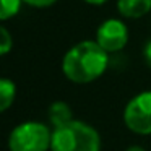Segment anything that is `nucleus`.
Segmentation results:
<instances>
[{"instance_id":"obj_1","label":"nucleus","mask_w":151,"mask_h":151,"mask_svg":"<svg viewBox=\"0 0 151 151\" xmlns=\"http://www.w3.org/2000/svg\"><path fill=\"white\" fill-rule=\"evenodd\" d=\"M109 67V54L96 41L85 39L76 42L62 59L65 78L76 85H86L104 75Z\"/></svg>"},{"instance_id":"obj_2","label":"nucleus","mask_w":151,"mask_h":151,"mask_svg":"<svg viewBox=\"0 0 151 151\" xmlns=\"http://www.w3.org/2000/svg\"><path fill=\"white\" fill-rule=\"evenodd\" d=\"M50 151H101V137L89 124L72 120L54 128Z\"/></svg>"},{"instance_id":"obj_3","label":"nucleus","mask_w":151,"mask_h":151,"mask_svg":"<svg viewBox=\"0 0 151 151\" xmlns=\"http://www.w3.org/2000/svg\"><path fill=\"white\" fill-rule=\"evenodd\" d=\"M52 145V132L46 124L23 122L10 132L8 150L10 151H49Z\"/></svg>"},{"instance_id":"obj_4","label":"nucleus","mask_w":151,"mask_h":151,"mask_svg":"<svg viewBox=\"0 0 151 151\" xmlns=\"http://www.w3.org/2000/svg\"><path fill=\"white\" fill-rule=\"evenodd\" d=\"M124 124L133 133H151V91L138 93L124 109Z\"/></svg>"},{"instance_id":"obj_5","label":"nucleus","mask_w":151,"mask_h":151,"mask_svg":"<svg viewBox=\"0 0 151 151\" xmlns=\"http://www.w3.org/2000/svg\"><path fill=\"white\" fill-rule=\"evenodd\" d=\"M128 28L119 18H107L96 29V42L107 54L120 52L128 42Z\"/></svg>"},{"instance_id":"obj_6","label":"nucleus","mask_w":151,"mask_h":151,"mask_svg":"<svg viewBox=\"0 0 151 151\" xmlns=\"http://www.w3.org/2000/svg\"><path fill=\"white\" fill-rule=\"evenodd\" d=\"M117 12L128 20H138L151 12V0H117Z\"/></svg>"},{"instance_id":"obj_7","label":"nucleus","mask_w":151,"mask_h":151,"mask_svg":"<svg viewBox=\"0 0 151 151\" xmlns=\"http://www.w3.org/2000/svg\"><path fill=\"white\" fill-rule=\"evenodd\" d=\"M73 120L72 109L67 102L63 101H55L49 106V122L52 124L54 128L62 127V125L68 124Z\"/></svg>"},{"instance_id":"obj_8","label":"nucleus","mask_w":151,"mask_h":151,"mask_svg":"<svg viewBox=\"0 0 151 151\" xmlns=\"http://www.w3.org/2000/svg\"><path fill=\"white\" fill-rule=\"evenodd\" d=\"M17 96V85L10 78L0 80V111L5 112L15 101Z\"/></svg>"},{"instance_id":"obj_9","label":"nucleus","mask_w":151,"mask_h":151,"mask_svg":"<svg viewBox=\"0 0 151 151\" xmlns=\"http://www.w3.org/2000/svg\"><path fill=\"white\" fill-rule=\"evenodd\" d=\"M23 4V0H0V20L7 21L17 17Z\"/></svg>"},{"instance_id":"obj_10","label":"nucleus","mask_w":151,"mask_h":151,"mask_svg":"<svg viewBox=\"0 0 151 151\" xmlns=\"http://www.w3.org/2000/svg\"><path fill=\"white\" fill-rule=\"evenodd\" d=\"M13 47V37L8 33V29L5 26L0 28V54L2 55H7L8 52Z\"/></svg>"},{"instance_id":"obj_11","label":"nucleus","mask_w":151,"mask_h":151,"mask_svg":"<svg viewBox=\"0 0 151 151\" xmlns=\"http://www.w3.org/2000/svg\"><path fill=\"white\" fill-rule=\"evenodd\" d=\"M23 2L33 8H49L55 4L57 0H23Z\"/></svg>"},{"instance_id":"obj_12","label":"nucleus","mask_w":151,"mask_h":151,"mask_svg":"<svg viewBox=\"0 0 151 151\" xmlns=\"http://www.w3.org/2000/svg\"><path fill=\"white\" fill-rule=\"evenodd\" d=\"M143 59L146 62V65L151 68V39H148L143 47Z\"/></svg>"},{"instance_id":"obj_13","label":"nucleus","mask_w":151,"mask_h":151,"mask_svg":"<svg viewBox=\"0 0 151 151\" xmlns=\"http://www.w3.org/2000/svg\"><path fill=\"white\" fill-rule=\"evenodd\" d=\"M83 2L88 4V5H93V7H99V5H104L109 0H83Z\"/></svg>"},{"instance_id":"obj_14","label":"nucleus","mask_w":151,"mask_h":151,"mask_svg":"<svg viewBox=\"0 0 151 151\" xmlns=\"http://www.w3.org/2000/svg\"><path fill=\"white\" fill-rule=\"evenodd\" d=\"M125 151H145L143 146H138V145H133V146H128Z\"/></svg>"}]
</instances>
